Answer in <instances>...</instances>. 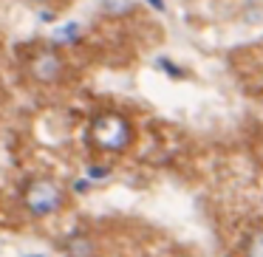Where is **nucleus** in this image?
<instances>
[{
  "mask_svg": "<svg viewBox=\"0 0 263 257\" xmlns=\"http://www.w3.org/2000/svg\"><path fill=\"white\" fill-rule=\"evenodd\" d=\"M91 142L105 153H125L133 144V125L122 113H99L91 122Z\"/></svg>",
  "mask_w": 263,
  "mask_h": 257,
  "instance_id": "1",
  "label": "nucleus"
},
{
  "mask_svg": "<svg viewBox=\"0 0 263 257\" xmlns=\"http://www.w3.org/2000/svg\"><path fill=\"white\" fill-rule=\"evenodd\" d=\"M68 201V192L60 187L54 178H34L23 192V206L31 218L57 215Z\"/></svg>",
  "mask_w": 263,
  "mask_h": 257,
  "instance_id": "2",
  "label": "nucleus"
},
{
  "mask_svg": "<svg viewBox=\"0 0 263 257\" xmlns=\"http://www.w3.org/2000/svg\"><path fill=\"white\" fill-rule=\"evenodd\" d=\"M29 74L34 76L40 85H54V82H60L65 74V60L60 57L57 48H40V51L29 60Z\"/></svg>",
  "mask_w": 263,
  "mask_h": 257,
  "instance_id": "3",
  "label": "nucleus"
},
{
  "mask_svg": "<svg viewBox=\"0 0 263 257\" xmlns=\"http://www.w3.org/2000/svg\"><path fill=\"white\" fill-rule=\"evenodd\" d=\"M93 240L88 234H71L65 240V254L68 257H93Z\"/></svg>",
  "mask_w": 263,
  "mask_h": 257,
  "instance_id": "4",
  "label": "nucleus"
},
{
  "mask_svg": "<svg viewBox=\"0 0 263 257\" xmlns=\"http://www.w3.org/2000/svg\"><path fill=\"white\" fill-rule=\"evenodd\" d=\"M80 37H82V26L80 23H65V26H60L57 31H54V46H74V43H80Z\"/></svg>",
  "mask_w": 263,
  "mask_h": 257,
  "instance_id": "5",
  "label": "nucleus"
},
{
  "mask_svg": "<svg viewBox=\"0 0 263 257\" xmlns=\"http://www.w3.org/2000/svg\"><path fill=\"white\" fill-rule=\"evenodd\" d=\"M99 6H102V12L110 14V17H125V14H130L133 9H136V0H102Z\"/></svg>",
  "mask_w": 263,
  "mask_h": 257,
  "instance_id": "6",
  "label": "nucleus"
},
{
  "mask_svg": "<svg viewBox=\"0 0 263 257\" xmlns=\"http://www.w3.org/2000/svg\"><path fill=\"white\" fill-rule=\"evenodd\" d=\"M243 257H263V226L246 234V240H243Z\"/></svg>",
  "mask_w": 263,
  "mask_h": 257,
  "instance_id": "7",
  "label": "nucleus"
},
{
  "mask_svg": "<svg viewBox=\"0 0 263 257\" xmlns=\"http://www.w3.org/2000/svg\"><path fill=\"white\" fill-rule=\"evenodd\" d=\"M108 175H110V167H102V164H88V170H85V178L91 184L108 181Z\"/></svg>",
  "mask_w": 263,
  "mask_h": 257,
  "instance_id": "8",
  "label": "nucleus"
},
{
  "mask_svg": "<svg viewBox=\"0 0 263 257\" xmlns=\"http://www.w3.org/2000/svg\"><path fill=\"white\" fill-rule=\"evenodd\" d=\"M156 65H159V71H164V74H170V76H181V71H178V68H176V65H173L167 57H161Z\"/></svg>",
  "mask_w": 263,
  "mask_h": 257,
  "instance_id": "9",
  "label": "nucleus"
},
{
  "mask_svg": "<svg viewBox=\"0 0 263 257\" xmlns=\"http://www.w3.org/2000/svg\"><path fill=\"white\" fill-rule=\"evenodd\" d=\"M88 189H91V181H88V178H80V181H74V192H77V195L88 192Z\"/></svg>",
  "mask_w": 263,
  "mask_h": 257,
  "instance_id": "10",
  "label": "nucleus"
},
{
  "mask_svg": "<svg viewBox=\"0 0 263 257\" xmlns=\"http://www.w3.org/2000/svg\"><path fill=\"white\" fill-rule=\"evenodd\" d=\"M147 3H150L153 9H159V12H164V0H147Z\"/></svg>",
  "mask_w": 263,
  "mask_h": 257,
  "instance_id": "11",
  "label": "nucleus"
},
{
  "mask_svg": "<svg viewBox=\"0 0 263 257\" xmlns=\"http://www.w3.org/2000/svg\"><path fill=\"white\" fill-rule=\"evenodd\" d=\"M23 257H46V254H23Z\"/></svg>",
  "mask_w": 263,
  "mask_h": 257,
  "instance_id": "12",
  "label": "nucleus"
}]
</instances>
